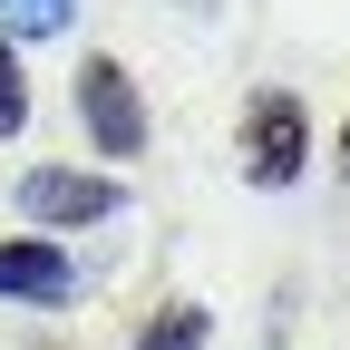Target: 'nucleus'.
<instances>
[{
    "mask_svg": "<svg viewBox=\"0 0 350 350\" xmlns=\"http://www.w3.org/2000/svg\"><path fill=\"white\" fill-rule=\"evenodd\" d=\"M204 340H214V312H204V301H175V312H156L137 331V350H204Z\"/></svg>",
    "mask_w": 350,
    "mask_h": 350,
    "instance_id": "nucleus-5",
    "label": "nucleus"
},
{
    "mask_svg": "<svg viewBox=\"0 0 350 350\" xmlns=\"http://www.w3.org/2000/svg\"><path fill=\"white\" fill-rule=\"evenodd\" d=\"M0 301H29V312H59L78 301V262L59 234H10L0 243Z\"/></svg>",
    "mask_w": 350,
    "mask_h": 350,
    "instance_id": "nucleus-4",
    "label": "nucleus"
},
{
    "mask_svg": "<svg viewBox=\"0 0 350 350\" xmlns=\"http://www.w3.org/2000/svg\"><path fill=\"white\" fill-rule=\"evenodd\" d=\"M78 20V0H0V39H59Z\"/></svg>",
    "mask_w": 350,
    "mask_h": 350,
    "instance_id": "nucleus-6",
    "label": "nucleus"
},
{
    "mask_svg": "<svg viewBox=\"0 0 350 350\" xmlns=\"http://www.w3.org/2000/svg\"><path fill=\"white\" fill-rule=\"evenodd\" d=\"M29 126V68H20V39H0V137Z\"/></svg>",
    "mask_w": 350,
    "mask_h": 350,
    "instance_id": "nucleus-7",
    "label": "nucleus"
},
{
    "mask_svg": "<svg viewBox=\"0 0 350 350\" xmlns=\"http://www.w3.org/2000/svg\"><path fill=\"white\" fill-rule=\"evenodd\" d=\"M301 165H312V107L292 88H253L243 98V175L262 195H282V185H301Z\"/></svg>",
    "mask_w": 350,
    "mask_h": 350,
    "instance_id": "nucleus-1",
    "label": "nucleus"
},
{
    "mask_svg": "<svg viewBox=\"0 0 350 350\" xmlns=\"http://www.w3.org/2000/svg\"><path fill=\"white\" fill-rule=\"evenodd\" d=\"M340 165H350V126H340Z\"/></svg>",
    "mask_w": 350,
    "mask_h": 350,
    "instance_id": "nucleus-8",
    "label": "nucleus"
},
{
    "mask_svg": "<svg viewBox=\"0 0 350 350\" xmlns=\"http://www.w3.org/2000/svg\"><path fill=\"white\" fill-rule=\"evenodd\" d=\"M78 126H88V146H98L107 165H137L146 156V98H137V78H126L107 49L78 59Z\"/></svg>",
    "mask_w": 350,
    "mask_h": 350,
    "instance_id": "nucleus-2",
    "label": "nucleus"
},
{
    "mask_svg": "<svg viewBox=\"0 0 350 350\" xmlns=\"http://www.w3.org/2000/svg\"><path fill=\"white\" fill-rule=\"evenodd\" d=\"M20 214L39 234H78V224L126 214V185H117V175H78V165H29L20 175Z\"/></svg>",
    "mask_w": 350,
    "mask_h": 350,
    "instance_id": "nucleus-3",
    "label": "nucleus"
}]
</instances>
